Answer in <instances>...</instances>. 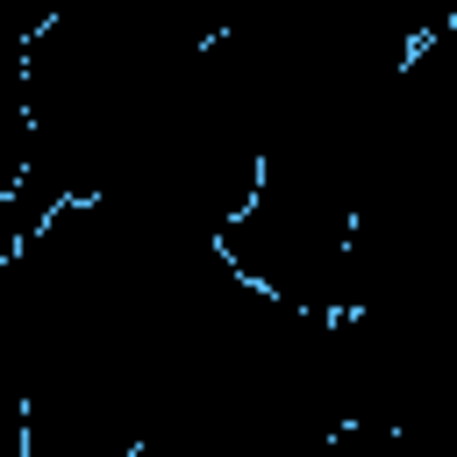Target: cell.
Masks as SVG:
<instances>
[{
	"label": "cell",
	"mask_w": 457,
	"mask_h": 457,
	"mask_svg": "<svg viewBox=\"0 0 457 457\" xmlns=\"http://www.w3.org/2000/svg\"><path fill=\"white\" fill-rule=\"evenodd\" d=\"M221 257L236 278L293 314H357L364 307V271H357V200L343 186L300 179V171H264L250 207L221 228Z\"/></svg>",
	"instance_id": "cell-1"
}]
</instances>
